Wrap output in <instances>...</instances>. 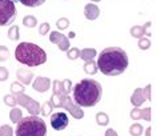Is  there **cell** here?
<instances>
[{
  "label": "cell",
  "instance_id": "d590c367",
  "mask_svg": "<svg viewBox=\"0 0 156 136\" xmlns=\"http://www.w3.org/2000/svg\"><path fill=\"white\" fill-rule=\"evenodd\" d=\"M12 2H13V3H15V2H17V0H12Z\"/></svg>",
  "mask_w": 156,
  "mask_h": 136
},
{
  "label": "cell",
  "instance_id": "4316f807",
  "mask_svg": "<svg viewBox=\"0 0 156 136\" xmlns=\"http://www.w3.org/2000/svg\"><path fill=\"white\" fill-rule=\"evenodd\" d=\"M8 79V71L5 67H0V81H4Z\"/></svg>",
  "mask_w": 156,
  "mask_h": 136
},
{
  "label": "cell",
  "instance_id": "d6986e66",
  "mask_svg": "<svg viewBox=\"0 0 156 136\" xmlns=\"http://www.w3.org/2000/svg\"><path fill=\"white\" fill-rule=\"evenodd\" d=\"M64 38V35H62L60 32H51V36H49V40H51L52 43H56V44H59L60 41H62V39Z\"/></svg>",
  "mask_w": 156,
  "mask_h": 136
},
{
  "label": "cell",
  "instance_id": "5bb4252c",
  "mask_svg": "<svg viewBox=\"0 0 156 136\" xmlns=\"http://www.w3.org/2000/svg\"><path fill=\"white\" fill-rule=\"evenodd\" d=\"M20 31H19V27H16V26H12L11 28L8 30V38L11 39V40H17L20 36Z\"/></svg>",
  "mask_w": 156,
  "mask_h": 136
},
{
  "label": "cell",
  "instance_id": "9c48e42d",
  "mask_svg": "<svg viewBox=\"0 0 156 136\" xmlns=\"http://www.w3.org/2000/svg\"><path fill=\"white\" fill-rule=\"evenodd\" d=\"M145 100V95H143V89H136V91L133 92L132 95V99H131V102H132V104L135 107H139L140 104H143Z\"/></svg>",
  "mask_w": 156,
  "mask_h": 136
},
{
  "label": "cell",
  "instance_id": "e0dca14e",
  "mask_svg": "<svg viewBox=\"0 0 156 136\" xmlns=\"http://www.w3.org/2000/svg\"><path fill=\"white\" fill-rule=\"evenodd\" d=\"M80 56V49L79 48H72V49H67V58L71 60H75Z\"/></svg>",
  "mask_w": 156,
  "mask_h": 136
},
{
  "label": "cell",
  "instance_id": "ffe728a7",
  "mask_svg": "<svg viewBox=\"0 0 156 136\" xmlns=\"http://www.w3.org/2000/svg\"><path fill=\"white\" fill-rule=\"evenodd\" d=\"M131 34H132V36L133 38H140V36H143V34H144V28L143 27H132L131 28Z\"/></svg>",
  "mask_w": 156,
  "mask_h": 136
},
{
  "label": "cell",
  "instance_id": "9a60e30c",
  "mask_svg": "<svg viewBox=\"0 0 156 136\" xmlns=\"http://www.w3.org/2000/svg\"><path fill=\"white\" fill-rule=\"evenodd\" d=\"M23 24H24L26 27L32 28V27H35V26L37 24V20H36V17H35V16H31V15H30V16H26V17L23 19Z\"/></svg>",
  "mask_w": 156,
  "mask_h": 136
},
{
  "label": "cell",
  "instance_id": "30bf717a",
  "mask_svg": "<svg viewBox=\"0 0 156 136\" xmlns=\"http://www.w3.org/2000/svg\"><path fill=\"white\" fill-rule=\"evenodd\" d=\"M16 75L19 77V80H22L24 84H30L31 79H32V72L28 70H19Z\"/></svg>",
  "mask_w": 156,
  "mask_h": 136
},
{
  "label": "cell",
  "instance_id": "2e32d148",
  "mask_svg": "<svg viewBox=\"0 0 156 136\" xmlns=\"http://www.w3.org/2000/svg\"><path fill=\"white\" fill-rule=\"evenodd\" d=\"M9 117H11V120L13 123H17V121L22 119V111L19 108H13L11 111V113H9Z\"/></svg>",
  "mask_w": 156,
  "mask_h": 136
},
{
  "label": "cell",
  "instance_id": "8992f818",
  "mask_svg": "<svg viewBox=\"0 0 156 136\" xmlns=\"http://www.w3.org/2000/svg\"><path fill=\"white\" fill-rule=\"evenodd\" d=\"M68 116L66 112H55L51 116V126L56 131H63L68 126Z\"/></svg>",
  "mask_w": 156,
  "mask_h": 136
},
{
  "label": "cell",
  "instance_id": "603a6c76",
  "mask_svg": "<svg viewBox=\"0 0 156 136\" xmlns=\"http://www.w3.org/2000/svg\"><path fill=\"white\" fill-rule=\"evenodd\" d=\"M56 26H58L59 30H66V28L69 26V21H68V19H66V17H62V19L58 20Z\"/></svg>",
  "mask_w": 156,
  "mask_h": 136
},
{
  "label": "cell",
  "instance_id": "ba28073f",
  "mask_svg": "<svg viewBox=\"0 0 156 136\" xmlns=\"http://www.w3.org/2000/svg\"><path fill=\"white\" fill-rule=\"evenodd\" d=\"M51 85V81L47 77H37L34 83V88L39 92H45Z\"/></svg>",
  "mask_w": 156,
  "mask_h": 136
},
{
  "label": "cell",
  "instance_id": "52a82bcc",
  "mask_svg": "<svg viewBox=\"0 0 156 136\" xmlns=\"http://www.w3.org/2000/svg\"><path fill=\"white\" fill-rule=\"evenodd\" d=\"M99 13H100V9H99V7L96 4H87L84 7V15L88 20H95L96 17L99 16Z\"/></svg>",
  "mask_w": 156,
  "mask_h": 136
},
{
  "label": "cell",
  "instance_id": "8fae6325",
  "mask_svg": "<svg viewBox=\"0 0 156 136\" xmlns=\"http://www.w3.org/2000/svg\"><path fill=\"white\" fill-rule=\"evenodd\" d=\"M95 56H96V51H95L94 48H86V49H83V51H80L79 58L86 60V62H90V60H94Z\"/></svg>",
  "mask_w": 156,
  "mask_h": 136
},
{
  "label": "cell",
  "instance_id": "44dd1931",
  "mask_svg": "<svg viewBox=\"0 0 156 136\" xmlns=\"http://www.w3.org/2000/svg\"><path fill=\"white\" fill-rule=\"evenodd\" d=\"M141 131H143V127H141L140 124H133V126H131V128H129V132L132 136H139L141 134Z\"/></svg>",
  "mask_w": 156,
  "mask_h": 136
},
{
  "label": "cell",
  "instance_id": "f1b7e54d",
  "mask_svg": "<svg viewBox=\"0 0 156 136\" xmlns=\"http://www.w3.org/2000/svg\"><path fill=\"white\" fill-rule=\"evenodd\" d=\"M4 103H5V104H9V106H15L16 104V102L13 100L12 96H8V95L4 96Z\"/></svg>",
  "mask_w": 156,
  "mask_h": 136
},
{
  "label": "cell",
  "instance_id": "7402d4cb",
  "mask_svg": "<svg viewBox=\"0 0 156 136\" xmlns=\"http://www.w3.org/2000/svg\"><path fill=\"white\" fill-rule=\"evenodd\" d=\"M9 56V52H8V48L4 47V45H0V62H4V60L8 59Z\"/></svg>",
  "mask_w": 156,
  "mask_h": 136
},
{
  "label": "cell",
  "instance_id": "7c38bea8",
  "mask_svg": "<svg viewBox=\"0 0 156 136\" xmlns=\"http://www.w3.org/2000/svg\"><path fill=\"white\" fill-rule=\"evenodd\" d=\"M17 2H20L23 5H26V7H31V8H34V7L41 5L45 0H17Z\"/></svg>",
  "mask_w": 156,
  "mask_h": 136
},
{
  "label": "cell",
  "instance_id": "4fadbf2b",
  "mask_svg": "<svg viewBox=\"0 0 156 136\" xmlns=\"http://www.w3.org/2000/svg\"><path fill=\"white\" fill-rule=\"evenodd\" d=\"M84 71H86L87 73H96L98 72V64L94 62V60H90V62L86 63V66H84Z\"/></svg>",
  "mask_w": 156,
  "mask_h": 136
},
{
  "label": "cell",
  "instance_id": "6da1fadb",
  "mask_svg": "<svg viewBox=\"0 0 156 136\" xmlns=\"http://www.w3.org/2000/svg\"><path fill=\"white\" fill-rule=\"evenodd\" d=\"M96 64L103 75L118 76L128 67V55L120 47H108L99 53Z\"/></svg>",
  "mask_w": 156,
  "mask_h": 136
},
{
  "label": "cell",
  "instance_id": "83f0119b",
  "mask_svg": "<svg viewBox=\"0 0 156 136\" xmlns=\"http://www.w3.org/2000/svg\"><path fill=\"white\" fill-rule=\"evenodd\" d=\"M48 31H49V24H48V23H43V24L40 26V28H39V34H40L41 36L47 34Z\"/></svg>",
  "mask_w": 156,
  "mask_h": 136
},
{
  "label": "cell",
  "instance_id": "4dcf8cb0",
  "mask_svg": "<svg viewBox=\"0 0 156 136\" xmlns=\"http://www.w3.org/2000/svg\"><path fill=\"white\" fill-rule=\"evenodd\" d=\"M150 108H147V109H141V115H143L144 119H147V120H150Z\"/></svg>",
  "mask_w": 156,
  "mask_h": 136
},
{
  "label": "cell",
  "instance_id": "d4e9b609",
  "mask_svg": "<svg viewBox=\"0 0 156 136\" xmlns=\"http://www.w3.org/2000/svg\"><path fill=\"white\" fill-rule=\"evenodd\" d=\"M58 47H59V49L60 51H67L68 49V47H69V43H68V39H67L66 36L62 39V41L58 44Z\"/></svg>",
  "mask_w": 156,
  "mask_h": 136
},
{
  "label": "cell",
  "instance_id": "e575fe53",
  "mask_svg": "<svg viewBox=\"0 0 156 136\" xmlns=\"http://www.w3.org/2000/svg\"><path fill=\"white\" fill-rule=\"evenodd\" d=\"M92 2H100V0H92Z\"/></svg>",
  "mask_w": 156,
  "mask_h": 136
},
{
  "label": "cell",
  "instance_id": "d6a6232c",
  "mask_svg": "<svg viewBox=\"0 0 156 136\" xmlns=\"http://www.w3.org/2000/svg\"><path fill=\"white\" fill-rule=\"evenodd\" d=\"M68 36L73 39V38H75V34H73V32H69V35H68Z\"/></svg>",
  "mask_w": 156,
  "mask_h": 136
},
{
  "label": "cell",
  "instance_id": "f546056e",
  "mask_svg": "<svg viewBox=\"0 0 156 136\" xmlns=\"http://www.w3.org/2000/svg\"><path fill=\"white\" fill-rule=\"evenodd\" d=\"M140 116H141V109L135 108L132 112H131V117H132V119H137V117H140Z\"/></svg>",
  "mask_w": 156,
  "mask_h": 136
},
{
  "label": "cell",
  "instance_id": "836d02e7",
  "mask_svg": "<svg viewBox=\"0 0 156 136\" xmlns=\"http://www.w3.org/2000/svg\"><path fill=\"white\" fill-rule=\"evenodd\" d=\"M150 132H151V128H148V130H147V134H145V135L150 136Z\"/></svg>",
  "mask_w": 156,
  "mask_h": 136
},
{
  "label": "cell",
  "instance_id": "3957f363",
  "mask_svg": "<svg viewBox=\"0 0 156 136\" xmlns=\"http://www.w3.org/2000/svg\"><path fill=\"white\" fill-rule=\"evenodd\" d=\"M15 58L19 63L28 67H37L47 62V53L34 43H20L15 49Z\"/></svg>",
  "mask_w": 156,
  "mask_h": 136
},
{
  "label": "cell",
  "instance_id": "484cf974",
  "mask_svg": "<svg viewBox=\"0 0 156 136\" xmlns=\"http://www.w3.org/2000/svg\"><path fill=\"white\" fill-rule=\"evenodd\" d=\"M150 45H151V41L148 40L147 38H143V39H140L139 40V47L141 49H148L150 48Z\"/></svg>",
  "mask_w": 156,
  "mask_h": 136
},
{
  "label": "cell",
  "instance_id": "ac0fdd59",
  "mask_svg": "<svg viewBox=\"0 0 156 136\" xmlns=\"http://www.w3.org/2000/svg\"><path fill=\"white\" fill-rule=\"evenodd\" d=\"M96 121H98V124H100V126H107L108 124V116L103 112H99L96 115Z\"/></svg>",
  "mask_w": 156,
  "mask_h": 136
},
{
  "label": "cell",
  "instance_id": "cb8c5ba5",
  "mask_svg": "<svg viewBox=\"0 0 156 136\" xmlns=\"http://www.w3.org/2000/svg\"><path fill=\"white\" fill-rule=\"evenodd\" d=\"M0 136H12V128L9 126L0 127Z\"/></svg>",
  "mask_w": 156,
  "mask_h": 136
},
{
  "label": "cell",
  "instance_id": "277c9868",
  "mask_svg": "<svg viewBox=\"0 0 156 136\" xmlns=\"http://www.w3.org/2000/svg\"><path fill=\"white\" fill-rule=\"evenodd\" d=\"M16 124V136H47V124L39 116L22 117Z\"/></svg>",
  "mask_w": 156,
  "mask_h": 136
},
{
  "label": "cell",
  "instance_id": "7a4b0ae2",
  "mask_svg": "<svg viewBox=\"0 0 156 136\" xmlns=\"http://www.w3.org/2000/svg\"><path fill=\"white\" fill-rule=\"evenodd\" d=\"M103 88L94 79H83L73 87V102L79 107H94L101 99Z\"/></svg>",
  "mask_w": 156,
  "mask_h": 136
},
{
  "label": "cell",
  "instance_id": "1f68e13d",
  "mask_svg": "<svg viewBox=\"0 0 156 136\" xmlns=\"http://www.w3.org/2000/svg\"><path fill=\"white\" fill-rule=\"evenodd\" d=\"M105 136H118V134H116L115 130H108L105 132Z\"/></svg>",
  "mask_w": 156,
  "mask_h": 136
},
{
  "label": "cell",
  "instance_id": "5b68a950",
  "mask_svg": "<svg viewBox=\"0 0 156 136\" xmlns=\"http://www.w3.org/2000/svg\"><path fill=\"white\" fill-rule=\"evenodd\" d=\"M16 19V5L12 0H0V27H5Z\"/></svg>",
  "mask_w": 156,
  "mask_h": 136
}]
</instances>
